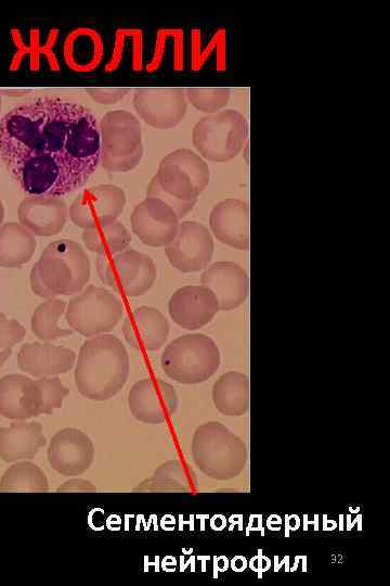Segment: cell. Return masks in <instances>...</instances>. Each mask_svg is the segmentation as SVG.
<instances>
[{"instance_id":"1","label":"cell","mask_w":390,"mask_h":586,"mask_svg":"<svg viewBox=\"0 0 390 586\" xmlns=\"http://www.w3.org/2000/svg\"><path fill=\"white\" fill-rule=\"evenodd\" d=\"M0 156L29 195L64 196L100 164V132L86 106L57 97L22 103L0 119Z\"/></svg>"},{"instance_id":"2","label":"cell","mask_w":390,"mask_h":586,"mask_svg":"<svg viewBox=\"0 0 390 586\" xmlns=\"http://www.w3.org/2000/svg\"><path fill=\"white\" fill-rule=\"evenodd\" d=\"M76 359L75 384L88 399H109L121 391L128 380L129 355L115 335L105 333L88 339Z\"/></svg>"},{"instance_id":"3","label":"cell","mask_w":390,"mask_h":586,"mask_svg":"<svg viewBox=\"0 0 390 586\" xmlns=\"http://www.w3.org/2000/svg\"><path fill=\"white\" fill-rule=\"evenodd\" d=\"M209 178V167L202 156L188 149H178L160 161L146 196L160 199L181 219L193 209Z\"/></svg>"},{"instance_id":"4","label":"cell","mask_w":390,"mask_h":586,"mask_svg":"<svg viewBox=\"0 0 390 586\" xmlns=\"http://www.w3.org/2000/svg\"><path fill=\"white\" fill-rule=\"evenodd\" d=\"M192 458L206 476L227 481L238 476L247 462L244 441L216 421L197 426L192 438Z\"/></svg>"},{"instance_id":"5","label":"cell","mask_w":390,"mask_h":586,"mask_svg":"<svg viewBox=\"0 0 390 586\" xmlns=\"http://www.w3.org/2000/svg\"><path fill=\"white\" fill-rule=\"evenodd\" d=\"M220 361L216 342L203 333H190L174 339L165 347L160 357L166 375L182 384L207 381L219 369Z\"/></svg>"},{"instance_id":"6","label":"cell","mask_w":390,"mask_h":586,"mask_svg":"<svg viewBox=\"0 0 390 586\" xmlns=\"http://www.w3.org/2000/svg\"><path fill=\"white\" fill-rule=\"evenodd\" d=\"M32 268L54 296L79 293L91 273L90 260L83 249L68 239L50 243Z\"/></svg>"},{"instance_id":"7","label":"cell","mask_w":390,"mask_h":586,"mask_svg":"<svg viewBox=\"0 0 390 586\" xmlns=\"http://www.w3.org/2000/svg\"><path fill=\"white\" fill-rule=\"evenodd\" d=\"M102 167L110 173H125L139 165L143 156L142 130L130 112L106 113L99 125Z\"/></svg>"},{"instance_id":"8","label":"cell","mask_w":390,"mask_h":586,"mask_svg":"<svg viewBox=\"0 0 390 586\" xmlns=\"http://www.w3.org/2000/svg\"><path fill=\"white\" fill-rule=\"evenodd\" d=\"M247 131L243 114L235 110H223L202 117L193 128L192 141L204 158L222 163L240 152Z\"/></svg>"},{"instance_id":"9","label":"cell","mask_w":390,"mask_h":586,"mask_svg":"<svg viewBox=\"0 0 390 586\" xmlns=\"http://www.w3.org/2000/svg\"><path fill=\"white\" fill-rule=\"evenodd\" d=\"M122 313V304L114 293L91 284L69 301L65 319L73 331L92 337L112 331Z\"/></svg>"},{"instance_id":"10","label":"cell","mask_w":390,"mask_h":586,"mask_svg":"<svg viewBox=\"0 0 390 586\" xmlns=\"http://www.w3.org/2000/svg\"><path fill=\"white\" fill-rule=\"evenodd\" d=\"M96 271L104 284L130 297L145 294L157 277L153 259L135 250L98 255Z\"/></svg>"},{"instance_id":"11","label":"cell","mask_w":390,"mask_h":586,"mask_svg":"<svg viewBox=\"0 0 390 586\" xmlns=\"http://www.w3.org/2000/svg\"><path fill=\"white\" fill-rule=\"evenodd\" d=\"M213 239L197 221H182L174 239L165 246L172 267L182 272L199 271L208 266L213 254Z\"/></svg>"},{"instance_id":"12","label":"cell","mask_w":390,"mask_h":586,"mask_svg":"<svg viewBox=\"0 0 390 586\" xmlns=\"http://www.w3.org/2000/svg\"><path fill=\"white\" fill-rule=\"evenodd\" d=\"M128 406L136 420L160 424L174 415L178 394L170 383L161 379L146 378L135 382L130 388Z\"/></svg>"},{"instance_id":"13","label":"cell","mask_w":390,"mask_h":586,"mask_svg":"<svg viewBox=\"0 0 390 586\" xmlns=\"http://www.w3.org/2000/svg\"><path fill=\"white\" fill-rule=\"evenodd\" d=\"M126 205V195L121 188L114 184H99L82 190L68 209L73 224L80 228H90L100 222L116 220Z\"/></svg>"},{"instance_id":"14","label":"cell","mask_w":390,"mask_h":586,"mask_svg":"<svg viewBox=\"0 0 390 586\" xmlns=\"http://www.w3.org/2000/svg\"><path fill=\"white\" fill-rule=\"evenodd\" d=\"M180 218L176 211L160 199L146 196L130 217L135 235L146 245L167 246L177 235Z\"/></svg>"},{"instance_id":"15","label":"cell","mask_w":390,"mask_h":586,"mask_svg":"<svg viewBox=\"0 0 390 586\" xmlns=\"http://www.w3.org/2000/svg\"><path fill=\"white\" fill-rule=\"evenodd\" d=\"M47 456L50 466L57 473L76 476L91 467L94 459V445L81 430L64 428L52 436Z\"/></svg>"},{"instance_id":"16","label":"cell","mask_w":390,"mask_h":586,"mask_svg":"<svg viewBox=\"0 0 390 586\" xmlns=\"http://www.w3.org/2000/svg\"><path fill=\"white\" fill-rule=\"evenodd\" d=\"M168 310L181 328L196 330L209 323L220 310L214 294L204 285H185L170 297Z\"/></svg>"},{"instance_id":"17","label":"cell","mask_w":390,"mask_h":586,"mask_svg":"<svg viewBox=\"0 0 390 586\" xmlns=\"http://www.w3.org/2000/svg\"><path fill=\"white\" fill-rule=\"evenodd\" d=\"M133 107L150 126L169 129L177 126L185 116L187 100L182 90H140L133 95Z\"/></svg>"},{"instance_id":"18","label":"cell","mask_w":390,"mask_h":586,"mask_svg":"<svg viewBox=\"0 0 390 586\" xmlns=\"http://www.w3.org/2000/svg\"><path fill=\"white\" fill-rule=\"evenodd\" d=\"M200 282L214 294L219 308L223 311L240 306L248 296V275L234 262L213 263L205 269Z\"/></svg>"},{"instance_id":"19","label":"cell","mask_w":390,"mask_h":586,"mask_svg":"<svg viewBox=\"0 0 390 586\" xmlns=\"http://www.w3.org/2000/svg\"><path fill=\"white\" fill-rule=\"evenodd\" d=\"M18 221L34 235L51 237L60 233L68 217L63 200L50 195H29L18 205Z\"/></svg>"},{"instance_id":"20","label":"cell","mask_w":390,"mask_h":586,"mask_svg":"<svg viewBox=\"0 0 390 586\" xmlns=\"http://www.w3.org/2000/svg\"><path fill=\"white\" fill-rule=\"evenodd\" d=\"M41 392L36 380L25 374L0 378V415L24 421L40 415Z\"/></svg>"},{"instance_id":"21","label":"cell","mask_w":390,"mask_h":586,"mask_svg":"<svg viewBox=\"0 0 390 586\" xmlns=\"http://www.w3.org/2000/svg\"><path fill=\"white\" fill-rule=\"evenodd\" d=\"M213 235L222 243L242 251L249 249V206L238 199H225L213 206L209 216Z\"/></svg>"},{"instance_id":"22","label":"cell","mask_w":390,"mask_h":586,"mask_svg":"<svg viewBox=\"0 0 390 586\" xmlns=\"http://www.w3.org/2000/svg\"><path fill=\"white\" fill-rule=\"evenodd\" d=\"M76 358V353L65 346L34 342L20 348L16 361L22 371L39 379L68 372Z\"/></svg>"},{"instance_id":"23","label":"cell","mask_w":390,"mask_h":586,"mask_svg":"<svg viewBox=\"0 0 390 586\" xmlns=\"http://www.w3.org/2000/svg\"><path fill=\"white\" fill-rule=\"evenodd\" d=\"M167 318L157 308L140 306L127 316L122 334L127 343L135 348L154 352L162 347L169 335Z\"/></svg>"},{"instance_id":"24","label":"cell","mask_w":390,"mask_h":586,"mask_svg":"<svg viewBox=\"0 0 390 586\" xmlns=\"http://www.w3.org/2000/svg\"><path fill=\"white\" fill-rule=\"evenodd\" d=\"M46 445V437L39 422H12L8 428H0V458L5 462H15L34 458Z\"/></svg>"},{"instance_id":"25","label":"cell","mask_w":390,"mask_h":586,"mask_svg":"<svg viewBox=\"0 0 390 586\" xmlns=\"http://www.w3.org/2000/svg\"><path fill=\"white\" fill-rule=\"evenodd\" d=\"M250 385L246 374L237 371L223 373L212 386V402L225 416H243L249 409Z\"/></svg>"},{"instance_id":"26","label":"cell","mask_w":390,"mask_h":586,"mask_svg":"<svg viewBox=\"0 0 390 586\" xmlns=\"http://www.w3.org/2000/svg\"><path fill=\"white\" fill-rule=\"evenodd\" d=\"M37 246L35 235L20 222L0 226V266L21 268L32 257Z\"/></svg>"},{"instance_id":"27","label":"cell","mask_w":390,"mask_h":586,"mask_svg":"<svg viewBox=\"0 0 390 586\" xmlns=\"http://www.w3.org/2000/svg\"><path fill=\"white\" fill-rule=\"evenodd\" d=\"M197 485L193 469L184 461L173 459L160 464L154 473L133 491L190 492Z\"/></svg>"},{"instance_id":"28","label":"cell","mask_w":390,"mask_h":586,"mask_svg":"<svg viewBox=\"0 0 390 586\" xmlns=\"http://www.w3.org/2000/svg\"><path fill=\"white\" fill-rule=\"evenodd\" d=\"M82 241L89 251L98 255L115 254L128 247L131 234L117 219L107 220L83 229Z\"/></svg>"},{"instance_id":"29","label":"cell","mask_w":390,"mask_h":586,"mask_svg":"<svg viewBox=\"0 0 390 586\" xmlns=\"http://www.w3.org/2000/svg\"><path fill=\"white\" fill-rule=\"evenodd\" d=\"M66 310V302L56 297L41 303L31 316V331L42 341H53L73 334V330L60 326Z\"/></svg>"},{"instance_id":"30","label":"cell","mask_w":390,"mask_h":586,"mask_svg":"<svg viewBox=\"0 0 390 586\" xmlns=\"http://www.w3.org/2000/svg\"><path fill=\"white\" fill-rule=\"evenodd\" d=\"M49 482L35 463L20 461L9 467L0 480V492L47 493Z\"/></svg>"},{"instance_id":"31","label":"cell","mask_w":390,"mask_h":586,"mask_svg":"<svg viewBox=\"0 0 390 586\" xmlns=\"http://www.w3.org/2000/svg\"><path fill=\"white\" fill-rule=\"evenodd\" d=\"M185 97L194 107L207 114L221 111L229 102L231 92L227 88L186 89Z\"/></svg>"},{"instance_id":"32","label":"cell","mask_w":390,"mask_h":586,"mask_svg":"<svg viewBox=\"0 0 390 586\" xmlns=\"http://www.w3.org/2000/svg\"><path fill=\"white\" fill-rule=\"evenodd\" d=\"M37 384L41 392L40 413L50 415L55 409L61 408L69 390L57 377L39 378Z\"/></svg>"},{"instance_id":"33","label":"cell","mask_w":390,"mask_h":586,"mask_svg":"<svg viewBox=\"0 0 390 586\" xmlns=\"http://www.w3.org/2000/svg\"><path fill=\"white\" fill-rule=\"evenodd\" d=\"M25 328L15 319H9L0 311V366L12 353V348L25 337Z\"/></svg>"},{"instance_id":"34","label":"cell","mask_w":390,"mask_h":586,"mask_svg":"<svg viewBox=\"0 0 390 586\" xmlns=\"http://www.w3.org/2000/svg\"><path fill=\"white\" fill-rule=\"evenodd\" d=\"M88 94L100 104H115L126 95V90L106 91L101 89H88Z\"/></svg>"},{"instance_id":"35","label":"cell","mask_w":390,"mask_h":586,"mask_svg":"<svg viewBox=\"0 0 390 586\" xmlns=\"http://www.w3.org/2000/svg\"><path fill=\"white\" fill-rule=\"evenodd\" d=\"M57 492L92 493L96 492V487L88 480L73 477L60 485Z\"/></svg>"},{"instance_id":"36","label":"cell","mask_w":390,"mask_h":586,"mask_svg":"<svg viewBox=\"0 0 390 586\" xmlns=\"http://www.w3.org/2000/svg\"><path fill=\"white\" fill-rule=\"evenodd\" d=\"M29 282L32 292L43 298H52L55 297L54 294L46 288V285L40 281L38 278V275L34 268H31L29 273Z\"/></svg>"},{"instance_id":"37","label":"cell","mask_w":390,"mask_h":586,"mask_svg":"<svg viewBox=\"0 0 390 586\" xmlns=\"http://www.w3.org/2000/svg\"><path fill=\"white\" fill-rule=\"evenodd\" d=\"M3 218H4V207H3V203H2V201L0 199V226H1L2 221H3Z\"/></svg>"},{"instance_id":"38","label":"cell","mask_w":390,"mask_h":586,"mask_svg":"<svg viewBox=\"0 0 390 586\" xmlns=\"http://www.w3.org/2000/svg\"><path fill=\"white\" fill-rule=\"evenodd\" d=\"M1 106H2V100H1V94H0V111H1Z\"/></svg>"}]
</instances>
